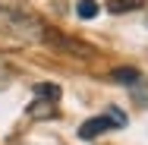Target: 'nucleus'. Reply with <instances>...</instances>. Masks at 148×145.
Here are the masks:
<instances>
[{
  "instance_id": "7ed1b4c3",
  "label": "nucleus",
  "mask_w": 148,
  "mask_h": 145,
  "mask_svg": "<svg viewBox=\"0 0 148 145\" xmlns=\"http://www.w3.org/2000/svg\"><path fill=\"white\" fill-rule=\"evenodd\" d=\"M110 126H126V117L120 114L117 107H107L104 114L85 120V123L79 126V136H82V139H98V136H101V133H107Z\"/></svg>"
},
{
  "instance_id": "f257e3e1",
  "label": "nucleus",
  "mask_w": 148,
  "mask_h": 145,
  "mask_svg": "<svg viewBox=\"0 0 148 145\" xmlns=\"http://www.w3.org/2000/svg\"><path fill=\"white\" fill-rule=\"evenodd\" d=\"M44 29L47 25L41 22V16L32 13L29 6L16 0H0V38L13 44H41Z\"/></svg>"
},
{
  "instance_id": "423d86ee",
  "label": "nucleus",
  "mask_w": 148,
  "mask_h": 145,
  "mask_svg": "<svg viewBox=\"0 0 148 145\" xmlns=\"http://www.w3.org/2000/svg\"><path fill=\"white\" fill-rule=\"evenodd\" d=\"M142 6H148V0H107V13H114V16L136 13V10H142Z\"/></svg>"
},
{
  "instance_id": "0eeeda50",
  "label": "nucleus",
  "mask_w": 148,
  "mask_h": 145,
  "mask_svg": "<svg viewBox=\"0 0 148 145\" xmlns=\"http://www.w3.org/2000/svg\"><path fill=\"white\" fill-rule=\"evenodd\" d=\"M98 10H101V6H98L95 0H79V3H76V13H79L82 19H95Z\"/></svg>"
},
{
  "instance_id": "20e7f679",
  "label": "nucleus",
  "mask_w": 148,
  "mask_h": 145,
  "mask_svg": "<svg viewBox=\"0 0 148 145\" xmlns=\"http://www.w3.org/2000/svg\"><path fill=\"white\" fill-rule=\"evenodd\" d=\"M41 41H44V44H54V47L66 51V54H79L82 60H91L95 54H98L91 44L79 41V38H66V35H60L57 29H44V38H41Z\"/></svg>"
},
{
  "instance_id": "39448f33",
  "label": "nucleus",
  "mask_w": 148,
  "mask_h": 145,
  "mask_svg": "<svg viewBox=\"0 0 148 145\" xmlns=\"http://www.w3.org/2000/svg\"><path fill=\"white\" fill-rule=\"evenodd\" d=\"M110 79L120 82V85H126V88H136L139 82H145V79H142V73H139V69H132V66H120V69H114V73H110Z\"/></svg>"
},
{
  "instance_id": "f03ea898",
  "label": "nucleus",
  "mask_w": 148,
  "mask_h": 145,
  "mask_svg": "<svg viewBox=\"0 0 148 145\" xmlns=\"http://www.w3.org/2000/svg\"><path fill=\"white\" fill-rule=\"evenodd\" d=\"M57 101H60V88L57 85H35V101L29 104V117L32 120H47V117H57Z\"/></svg>"
}]
</instances>
